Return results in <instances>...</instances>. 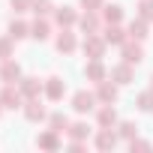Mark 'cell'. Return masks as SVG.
Listing matches in <instances>:
<instances>
[{"label":"cell","mask_w":153,"mask_h":153,"mask_svg":"<svg viewBox=\"0 0 153 153\" xmlns=\"http://www.w3.org/2000/svg\"><path fill=\"white\" fill-rule=\"evenodd\" d=\"M72 108L78 111V114H87V111H93L96 108V96L93 93H87V90H78L72 96Z\"/></svg>","instance_id":"1"},{"label":"cell","mask_w":153,"mask_h":153,"mask_svg":"<svg viewBox=\"0 0 153 153\" xmlns=\"http://www.w3.org/2000/svg\"><path fill=\"white\" fill-rule=\"evenodd\" d=\"M9 3H12L15 12H27V9H33V0H9Z\"/></svg>","instance_id":"30"},{"label":"cell","mask_w":153,"mask_h":153,"mask_svg":"<svg viewBox=\"0 0 153 153\" xmlns=\"http://www.w3.org/2000/svg\"><path fill=\"white\" fill-rule=\"evenodd\" d=\"M111 78H114L117 84H129V81H132V63L123 60L120 66H114V69H111Z\"/></svg>","instance_id":"10"},{"label":"cell","mask_w":153,"mask_h":153,"mask_svg":"<svg viewBox=\"0 0 153 153\" xmlns=\"http://www.w3.org/2000/svg\"><path fill=\"white\" fill-rule=\"evenodd\" d=\"M54 18H57V24H63V27H69V24H75V18H78V15H75V9H72V6H60Z\"/></svg>","instance_id":"18"},{"label":"cell","mask_w":153,"mask_h":153,"mask_svg":"<svg viewBox=\"0 0 153 153\" xmlns=\"http://www.w3.org/2000/svg\"><path fill=\"white\" fill-rule=\"evenodd\" d=\"M81 6L90 9V12H99V9H102V0H81Z\"/></svg>","instance_id":"31"},{"label":"cell","mask_w":153,"mask_h":153,"mask_svg":"<svg viewBox=\"0 0 153 153\" xmlns=\"http://www.w3.org/2000/svg\"><path fill=\"white\" fill-rule=\"evenodd\" d=\"M69 135H72V138H87V135H90V126H87V123H72V126H69Z\"/></svg>","instance_id":"23"},{"label":"cell","mask_w":153,"mask_h":153,"mask_svg":"<svg viewBox=\"0 0 153 153\" xmlns=\"http://www.w3.org/2000/svg\"><path fill=\"white\" fill-rule=\"evenodd\" d=\"M39 90H42L39 78H24V81H21V93H24L27 99H36V96H39Z\"/></svg>","instance_id":"17"},{"label":"cell","mask_w":153,"mask_h":153,"mask_svg":"<svg viewBox=\"0 0 153 153\" xmlns=\"http://www.w3.org/2000/svg\"><path fill=\"white\" fill-rule=\"evenodd\" d=\"M51 0H33V12L36 15H51Z\"/></svg>","instance_id":"25"},{"label":"cell","mask_w":153,"mask_h":153,"mask_svg":"<svg viewBox=\"0 0 153 153\" xmlns=\"http://www.w3.org/2000/svg\"><path fill=\"white\" fill-rule=\"evenodd\" d=\"M120 18H123V9L120 6H105V21L108 24H120Z\"/></svg>","instance_id":"22"},{"label":"cell","mask_w":153,"mask_h":153,"mask_svg":"<svg viewBox=\"0 0 153 153\" xmlns=\"http://www.w3.org/2000/svg\"><path fill=\"white\" fill-rule=\"evenodd\" d=\"M84 75H87L90 81H96V84H99V81H105V66L99 63V57H93V60L84 66Z\"/></svg>","instance_id":"8"},{"label":"cell","mask_w":153,"mask_h":153,"mask_svg":"<svg viewBox=\"0 0 153 153\" xmlns=\"http://www.w3.org/2000/svg\"><path fill=\"white\" fill-rule=\"evenodd\" d=\"M0 111H3V102H0Z\"/></svg>","instance_id":"33"},{"label":"cell","mask_w":153,"mask_h":153,"mask_svg":"<svg viewBox=\"0 0 153 153\" xmlns=\"http://www.w3.org/2000/svg\"><path fill=\"white\" fill-rule=\"evenodd\" d=\"M96 120H99V126H102V129H111V126L117 123V114H114V108H111V102L99 108V114H96Z\"/></svg>","instance_id":"11"},{"label":"cell","mask_w":153,"mask_h":153,"mask_svg":"<svg viewBox=\"0 0 153 153\" xmlns=\"http://www.w3.org/2000/svg\"><path fill=\"white\" fill-rule=\"evenodd\" d=\"M51 129H57V132L69 129V120H66V114H51Z\"/></svg>","instance_id":"26"},{"label":"cell","mask_w":153,"mask_h":153,"mask_svg":"<svg viewBox=\"0 0 153 153\" xmlns=\"http://www.w3.org/2000/svg\"><path fill=\"white\" fill-rule=\"evenodd\" d=\"M105 45H108V42H105L102 36L90 33V36L84 39V54H90V60H93V57H102V54H105Z\"/></svg>","instance_id":"2"},{"label":"cell","mask_w":153,"mask_h":153,"mask_svg":"<svg viewBox=\"0 0 153 153\" xmlns=\"http://www.w3.org/2000/svg\"><path fill=\"white\" fill-rule=\"evenodd\" d=\"M9 36H12V39H24V36H30V24L12 18V21H9Z\"/></svg>","instance_id":"15"},{"label":"cell","mask_w":153,"mask_h":153,"mask_svg":"<svg viewBox=\"0 0 153 153\" xmlns=\"http://www.w3.org/2000/svg\"><path fill=\"white\" fill-rule=\"evenodd\" d=\"M96 99H99V102H114V99H117V87H114V84H108V81H99Z\"/></svg>","instance_id":"16"},{"label":"cell","mask_w":153,"mask_h":153,"mask_svg":"<svg viewBox=\"0 0 153 153\" xmlns=\"http://www.w3.org/2000/svg\"><path fill=\"white\" fill-rule=\"evenodd\" d=\"M21 90H15L12 84H6L3 90H0V102H3V108H21Z\"/></svg>","instance_id":"3"},{"label":"cell","mask_w":153,"mask_h":153,"mask_svg":"<svg viewBox=\"0 0 153 153\" xmlns=\"http://www.w3.org/2000/svg\"><path fill=\"white\" fill-rule=\"evenodd\" d=\"M36 144H39V147H57V144H60V141H57V129H51V132L39 135V138H36Z\"/></svg>","instance_id":"21"},{"label":"cell","mask_w":153,"mask_h":153,"mask_svg":"<svg viewBox=\"0 0 153 153\" xmlns=\"http://www.w3.org/2000/svg\"><path fill=\"white\" fill-rule=\"evenodd\" d=\"M24 117H27V120H33V123L45 120V108L39 105V99H30V102H27V108H24Z\"/></svg>","instance_id":"13"},{"label":"cell","mask_w":153,"mask_h":153,"mask_svg":"<svg viewBox=\"0 0 153 153\" xmlns=\"http://www.w3.org/2000/svg\"><path fill=\"white\" fill-rule=\"evenodd\" d=\"M150 81H153V78H150ZM150 90H153V84H150Z\"/></svg>","instance_id":"34"},{"label":"cell","mask_w":153,"mask_h":153,"mask_svg":"<svg viewBox=\"0 0 153 153\" xmlns=\"http://www.w3.org/2000/svg\"><path fill=\"white\" fill-rule=\"evenodd\" d=\"M18 75H21V66L15 60H3V66H0V78H3L6 84H12V81H18Z\"/></svg>","instance_id":"7"},{"label":"cell","mask_w":153,"mask_h":153,"mask_svg":"<svg viewBox=\"0 0 153 153\" xmlns=\"http://www.w3.org/2000/svg\"><path fill=\"white\" fill-rule=\"evenodd\" d=\"M108 45H123L126 39H129V33L120 27V24H108V30H105V36H102Z\"/></svg>","instance_id":"5"},{"label":"cell","mask_w":153,"mask_h":153,"mask_svg":"<svg viewBox=\"0 0 153 153\" xmlns=\"http://www.w3.org/2000/svg\"><path fill=\"white\" fill-rule=\"evenodd\" d=\"M129 36H132V39H138V42L147 36V21H144L141 15H138V21H132V24H129Z\"/></svg>","instance_id":"19"},{"label":"cell","mask_w":153,"mask_h":153,"mask_svg":"<svg viewBox=\"0 0 153 153\" xmlns=\"http://www.w3.org/2000/svg\"><path fill=\"white\" fill-rule=\"evenodd\" d=\"M117 144V135L111 132V129H102L99 135H96V147H102V150H108V147H114Z\"/></svg>","instance_id":"20"},{"label":"cell","mask_w":153,"mask_h":153,"mask_svg":"<svg viewBox=\"0 0 153 153\" xmlns=\"http://www.w3.org/2000/svg\"><path fill=\"white\" fill-rule=\"evenodd\" d=\"M81 30L90 36V33H99V12H90L87 9V15L81 18Z\"/></svg>","instance_id":"14"},{"label":"cell","mask_w":153,"mask_h":153,"mask_svg":"<svg viewBox=\"0 0 153 153\" xmlns=\"http://www.w3.org/2000/svg\"><path fill=\"white\" fill-rule=\"evenodd\" d=\"M135 147H138V150H147L150 144H147V141H132V150H135Z\"/></svg>","instance_id":"32"},{"label":"cell","mask_w":153,"mask_h":153,"mask_svg":"<svg viewBox=\"0 0 153 153\" xmlns=\"http://www.w3.org/2000/svg\"><path fill=\"white\" fill-rule=\"evenodd\" d=\"M12 57V36L0 39V60H9Z\"/></svg>","instance_id":"28"},{"label":"cell","mask_w":153,"mask_h":153,"mask_svg":"<svg viewBox=\"0 0 153 153\" xmlns=\"http://www.w3.org/2000/svg\"><path fill=\"white\" fill-rule=\"evenodd\" d=\"M123 60L132 63V66H138V63L144 60V48H141L138 42H135V45H132V42H123Z\"/></svg>","instance_id":"6"},{"label":"cell","mask_w":153,"mask_h":153,"mask_svg":"<svg viewBox=\"0 0 153 153\" xmlns=\"http://www.w3.org/2000/svg\"><path fill=\"white\" fill-rule=\"evenodd\" d=\"M30 36L39 39V42H45V39L51 36V21H48V15H39V21L30 24Z\"/></svg>","instance_id":"4"},{"label":"cell","mask_w":153,"mask_h":153,"mask_svg":"<svg viewBox=\"0 0 153 153\" xmlns=\"http://www.w3.org/2000/svg\"><path fill=\"white\" fill-rule=\"evenodd\" d=\"M54 45H57V51H60V54H72V51H75V36H72L69 30H63V33L57 36V42H54Z\"/></svg>","instance_id":"12"},{"label":"cell","mask_w":153,"mask_h":153,"mask_svg":"<svg viewBox=\"0 0 153 153\" xmlns=\"http://www.w3.org/2000/svg\"><path fill=\"white\" fill-rule=\"evenodd\" d=\"M138 15L144 21H153V0H141L138 3Z\"/></svg>","instance_id":"24"},{"label":"cell","mask_w":153,"mask_h":153,"mask_svg":"<svg viewBox=\"0 0 153 153\" xmlns=\"http://www.w3.org/2000/svg\"><path fill=\"white\" fill-rule=\"evenodd\" d=\"M45 93H48V99H63V93H66V84H63V78H48L45 81Z\"/></svg>","instance_id":"9"},{"label":"cell","mask_w":153,"mask_h":153,"mask_svg":"<svg viewBox=\"0 0 153 153\" xmlns=\"http://www.w3.org/2000/svg\"><path fill=\"white\" fill-rule=\"evenodd\" d=\"M135 129H138V126H135L132 120H123V123H120V135H123V138H132Z\"/></svg>","instance_id":"29"},{"label":"cell","mask_w":153,"mask_h":153,"mask_svg":"<svg viewBox=\"0 0 153 153\" xmlns=\"http://www.w3.org/2000/svg\"><path fill=\"white\" fill-rule=\"evenodd\" d=\"M138 108L141 111H153V90H147V93L138 96Z\"/></svg>","instance_id":"27"}]
</instances>
